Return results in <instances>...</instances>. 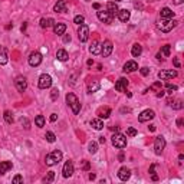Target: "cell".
Listing matches in <instances>:
<instances>
[{"label": "cell", "instance_id": "1", "mask_svg": "<svg viewBox=\"0 0 184 184\" xmlns=\"http://www.w3.org/2000/svg\"><path fill=\"white\" fill-rule=\"evenodd\" d=\"M66 104H68V106L72 110V112H74L75 115H78V114L81 112V102H79L78 96H76L75 94L68 92L66 94Z\"/></svg>", "mask_w": 184, "mask_h": 184}, {"label": "cell", "instance_id": "2", "mask_svg": "<svg viewBox=\"0 0 184 184\" xmlns=\"http://www.w3.org/2000/svg\"><path fill=\"white\" fill-rule=\"evenodd\" d=\"M177 20H171V19H161L157 22V29L158 30H161L163 33H168V32H171L173 29L177 26Z\"/></svg>", "mask_w": 184, "mask_h": 184}, {"label": "cell", "instance_id": "3", "mask_svg": "<svg viewBox=\"0 0 184 184\" xmlns=\"http://www.w3.org/2000/svg\"><path fill=\"white\" fill-rule=\"evenodd\" d=\"M62 151H59V150H56V151H53V153L51 154H47L46 158H45V163H46V165H49V167H52V165H55L58 164L59 161L62 160Z\"/></svg>", "mask_w": 184, "mask_h": 184}, {"label": "cell", "instance_id": "4", "mask_svg": "<svg viewBox=\"0 0 184 184\" xmlns=\"http://www.w3.org/2000/svg\"><path fill=\"white\" fill-rule=\"evenodd\" d=\"M111 141H112V145L115 147V148H125L127 147V137L125 135H122V134L119 132H115L112 135V138H111Z\"/></svg>", "mask_w": 184, "mask_h": 184}, {"label": "cell", "instance_id": "5", "mask_svg": "<svg viewBox=\"0 0 184 184\" xmlns=\"http://www.w3.org/2000/svg\"><path fill=\"white\" fill-rule=\"evenodd\" d=\"M164 148H165V138L163 137V135L155 137V141H154V153H155L157 155H161L163 151H164Z\"/></svg>", "mask_w": 184, "mask_h": 184}, {"label": "cell", "instance_id": "6", "mask_svg": "<svg viewBox=\"0 0 184 184\" xmlns=\"http://www.w3.org/2000/svg\"><path fill=\"white\" fill-rule=\"evenodd\" d=\"M38 86H39L40 89H47V88H51L52 86V78L51 75L47 74H42L39 76V82H38Z\"/></svg>", "mask_w": 184, "mask_h": 184}, {"label": "cell", "instance_id": "7", "mask_svg": "<svg viewBox=\"0 0 184 184\" xmlns=\"http://www.w3.org/2000/svg\"><path fill=\"white\" fill-rule=\"evenodd\" d=\"M78 38L79 40L82 43L88 42V39H89V28L86 26L85 23L82 25H79V29H78Z\"/></svg>", "mask_w": 184, "mask_h": 184}, {"label": "cell", "instance_id": "8", "mask_svg": "<svg viewBox=\"0 0 184 184\" xmlns=\"http://www.w3.org/2000/svg\"><path fill=\"white\" fill-rule=\"evenodd\" d=\"M15 86L19 92H25V91L28 89V81H26V78L25 76H16Z\"/></svg>", "mask_w": 184, "mask_h": 184}, {"label": "cell", "instance_id": "9", "mask_svg": "<svg viewBox=\"0 0 184 184\" xmlns=\"http://www.w3.org/2000/svg\"><path fill=\"white\" fill-rule=\"evenodd\" d=\"M112 49H114L112 42H111V40H105V42L101 45V55L104 56V58H108V56L112 53Z\"/></svg>", "mask_w": 184, "mask_h": 184}, {"label": "cell", "instance_id": "10", "mask_svg": "<svg viewBox=\"0 0 184 184\" xmlns=\"http://www.w3.org/2000/svg\"><path fill=\"white\" fill-rule=\"evenodd\" d=\"M154 117H155V112H154L153 110H144L140 115H138V121L147 122V121H151Z\"/></svg>", "mask_w": 184, "mask_h": 184}, {"label": "cell", "instance_id": "11", "mask_svg": "<svg viewBox=\"0 0 184 184\" xmlns=\"http://www.w3.org/2000/svg\"><path fill=\"white\" fill-rule=\"evenodd\" d=\"M40 63H42V55L39 52H32L30 56H29V65L35 68V66H39Z\"/></svg>", "mask_w": 184, "mask_h": 184}, {"label": "cell", "instance_id": "12", "mask_svg": "<svg viewBox=\"0 0 184 184\" xmlns=\"http://www.w3.org/2000/svg\"><path fill=\"white\" fill-rule=\"evenodd\" d=\"M177 76V71L176 69H165V71H160L158 72V78L163 79V81H167V79H173Z\"/></svg>", "mask_w": 184, "mask_h": 184}, {"label": "cell", "instance_id": "13", "mask_svg": "<svg viewBox=\"0 0 184 184\" xmlns=\"http://www.w3.org/2000/svg\"><path fill=\"white\" fill-rule=\"evenodd\" d=\"M96 16H98V19L101 20V22H104V23H106V25H111L114 20V16L110 15L106 10H99V12L96 13Z\"/></svg>", "mask_w": 184, "mask_h": 184}, {"label": "cell", "instance_id": "14", "mask_svg": "<svg viewBox=\"0 0 184 184\" xmlns=\"http://www.w3.org/2000/svg\"><path fill=\"white\" fill-rule=\"evenodd\" d=\"M72 174H74V163H72L71 160H68L66 163H65V165H63L62 176L65 177V178H69V177H72Z\"/></svg>", "mask_w": 184, "mask_h": 184}, {"label": "cell", "instance_id": "15", "mask_svg": "<svg viewBox=\"0 0 184 184\" xmlns=\"http://www.w3.org/2000/svg\"><path fill=\"white\" fill-rule=\"evenodd\" d=\"M117 16H118V19L121 20L122 23H127V22L129 20V17H131V12H129L128 9H119L118 13H117Z\"/></svg>", "mask_w": 184, "mask_h": 184}, {"label": "cell", "instance_id": "16", "mask_svg": "<svg viewBox=\"0 0 184 184\" xmlns=\"http://www.w3.org/2000/svg\"><path fill=\"white\" fill-rule=\"evenodd\" d=\"M127 86H128V79L127 78H119L117 82H115V89H117L118 92H125Z\"/></svg>", "mask_w": 184, "mask_h": 184}, {"label": "cell", "instance_id": "17", "mask_svg": "<svg viewBox=\"0 0 184 184\" xmlns=\"http://www.w3.org/2000/svg\"><path fill=\"white\" fill-rule=\"evenodd\" d=\"M131 177V171H129V168H127V167H121V168L118 170V178L121 181H127Z\"/></svg>", "mask_w": 184, "mask_h": 184}, {"label": "cell", "instance_id": "18", "mask_svg": "<svg viewBox=\"0 0 184 184\" xmlns=\"http://www.w3.org/2000/svg\"><path fill=\"white\" fill-rule=\"evenodd\" d=\"M138 69V63L135 61H128V62L124 65V69L122 71L125 72V74H129V72H135Z\"/></svg>", "mask_w": 184, "mask_h": 184}, {"label": "cell", "instance_id": "19", "mask_svg": "<svg viewBox=\"0 0 184 184\" xmlns=\"http://www.w3.org/2000/svg\"><path fill=\"white\" fill-rule=\"evenodd\" d=\"M53 10L56 13H65L66 12V0H58V3L53 6Z\"/></svg>", "mask_w": 184, "mask_h": 184}, {"label": "cell", "instance_id": "20", "mask_svg": "<svg viewBox=\"0 0 184 184\" xmlns=\"http://www.w3.org/2000/svg\"><path fill=\"white\" fill-rule=\"evenodd\" d=\"M12 167H13L12 161H0V176L6 174L9 170H12Z\"/></svg>", "mask_w": 184, "mask_h": 184}, {"label": "cell", "instance_id": "21", "mask_svg": "<svg viewBox=\"0 0 184 184\" xmlns=\"http://www.w3.org/2000/svg\"><path fill=\"white\" fill-rule=\"evenodd\" d=\"M160 17L161 19H173L174 17V12L170 7H163L160 10Z\"/></svg>", "mask_w": 184, "mask_h": 184}, {"label": "cell", "instance_id": "22", "mask_svg": "<svg viewBox=\"0 0 184 184\" xmlns=\"http://www.w3.org/2000/svg\"><path fill=\"white\" fill-rule=\"evenodd\" d=\"M96 115H98L99 118H104V119H106V118H110L111 115V110L108 108V106H101L98 111H96Z\"/></svg>", "mask_w": 184, "mask_h": 184}, {"label": "cell", "instance_id": "23", "mask_svg": "<svg viewBox=\"0 0 184 184\" xmlns=\"http://www.w3.org/2000/svg\"><path fill=\"white\" fill-rule=\"evenodd\" d=\"M89 52L92 55H99V53H101V43H99L98 40H94L89 46Z\"/></svg>", "mask_w": 184, "mask_h": 184}, {"label": "cell", "instance_id": "24", "mask_svg": "<svg viewBox=\"0 0 184 184\" xmlns=\"http://www.w3.org/2000/svg\"><path fill=\"white\" fill-rule=\"evenodd\" d=\"M53 25H55V20L52 19V17H42L40 19V28H43V29L51 28Z\"/></svg>", "mask_w": 184, "mask_h": 184}, {"label": "cell", "instance_id": "25", "mask_svg": "<svg viewBox=\"0 0 184 184\" xmlns=\"http://www.w3.org/2000/svg\"><path fill=\"white\" fill-rule=\"evenodd\" d=\"M141 53H142V46L140 45V43H134L132 49H131V55H132L134 58H140Z\"/></svg>", "mask_w": 184, "mask_h": 184}, {"label": "cell", "instance_id": "26", "mask_svg": "<svg viewBox=\"0 0 184 184\" xmlns=\"http://www.w3.org/2000/svg\"><path fill=\"white\" fill-rule=\"evenodd\" d=\"M66 30V25L65 23H55L53 25V32H55V35H59L62 36Z\"/></svg>", "mask_w": 184, "mask_h": 184}, {"label": "cell", "instance_id": "27", "mask_svg": "<svg viewBox=\"0 0 184 184\" xmlns=\"http://www.w3.org/2000/svg\"><path fill=\"white\" fill-rule=\"evenodd\" d=\"M99 88H101V85H99L98 81H89L88 82V94H94Z\"/></svg>", "mask_w": 184, "mask_h": 184}, {"label": "cell", "instance_id": "28", "mask_svg": "<svg viewBox=\"0 0 184 184\" xmlns=\"http://www.w3.org/2000/svg\"><path fill=\"white\" fill-rule=\"evenodd\" d=\"M7 62H9L7 51H6V47L0 46V65H6Z\"/></svg>", "mask_w": 184, "mask_h": 184}, {"label": "cell", "instance_id": "29", "mask_svg": "<svg viewBox=\"0 0 184 184\" xmlns=\"http://www.w3.org/2000/svg\"><path fill=\"white\" fill-rule=\"evenodd\" d=\"M118 10H119V9H118V6H117L115 2H110V3L106 4V12L110 13V15H112L114 17H115V15L118 13Z\"/></svg>", "mask_w": 184, "mask_h": 184}, {"label": "cell", "instance_id": "30", "mask_svg": "<svg viewBox=\"0 0 184 184\" xmlns=\"http://www.w3.org/2000/svg\"><path fill=\"white\" fill-rule=\"evenodd\" d=\"M56 58H58V61H61V62H65V61L69 59V53H68L65 49H59V51L56 52Z\"/></svg>", "mask_w": 184, "mask_h": 184}, {"label": "cell", "instance_id": "31", "mask_svg": "<svg viewBox=\"0 0 184 184\" xmlns=\"http://www.w3.org/2000/svg\"><path fill=\"white\" fill-rule=\"evenodd\" d=\"M89 124H91V127H92L94 129H96V131H101V129L104 128V122H102L101 118H98V119H92Z\"/></svg>", "mask_w": 184, "mask_h": 184}, {"label": "cell", "instance_id": "32", "mask_svg": "<svg viewBox=\"0 0 184 184\" xmlns=\"http://www.w3.org/2000/svg\"><path fill=\"white\" fill-rule=\"evenodd\" d=\"M3 118H4V121L7 122V124H13V122H15L13 114L10 112V111H4V112H3Z\"/></svg>", "mask_w": 184, "mask_h": 184}, {"label": "cell", "instance_id": "33", "mask_svg": "<svg viewBox=\"0 0 184 184\" xmlns=\"http://www.w3.org/2000/svg\"><path fill=\"white\" fill-rule=\"evenodd\" d=\"M45 117L43 115H36L35 118V125L36 127H39V128H42V127H45Z\"/></svg>", "mask_w": 184, "mask_h": 184}, {"label": "cell", "instance_id": "34", "mask_svg": "<svg viewBox=\"0 0 184 184\" xmlns=\"http://www.w3.org/2000/svg\"><path fill=\"white\" fill-rule=\"evenodd\" d=\"M88 151H89L91 154H95L96 151H98V144L95 141H91L89 144H88Z\"/></svg>", "mask_w": 184, "mask_h": 184}, {"label": "cell", "instance_id": "35", "mask_svg": "<svg viewBox=\"0 0 184 184\" xmlns=\"http://www.w3.org/2000/svg\"><path fill=\"white\" fill-rule=\"evenodd\" d=\"M170 105H171V108L173 110H181V108H183V102L180 101V99H177V101H170L168 102Z\"/></svg>", "mask_w": 184, "mask_h": 184}, {"label": "cell", "instance_id": "36", "mask_svg": "<svg viewBox=\"0 0 184 184\" xmlns=\"http://www.w3.org/2000/svg\"><path fill=\"white\" fill-rule=\"evenodd\" d=\"M150 89L154 91V92H160V91L163 89V83H161V81H158V82H154L153 85L150 86Z\"/></svg>", "mask_w": 184, "mask_h": 184}, {"label": "cell", "instance_id": "37", "mask_svg": "<svg viewBox=\"0 0 184 184\" xmlns=\"http://www.w3.org/2000/svg\"><path fill=\"white\" fill-rule=\"evenodd\" d=\"M55 180V171H47L46 177L43 178V181L45 183H52V181Z\"/></svg>", "mask_w": 184, "mask_h": 184}, {"label": "cell", "instance_id": "38", "mask_svg": "<svg viewBox=\"0 0 184 184\" xmlns=\"http://www.w3.org/2000/svg\"><path fill=\"white\" fill-rule=\"evenodd\" d=\"M45 138H46L47 142H55L56 141V135L53 132H51V131H47V132L45 134Z\"/></svg>", "mask_w": 184, "mask_h": 184}, {"label": "cell", "instance_id": "39", "mask_svg": "<svg viewBox=\"0 0 184 184\" xmlns=\"http://www.w3.org/2000/svg\"><path fill=\"white\" fill-rule=\"evenodd\" d=\"M161 52H163L164 56H170V53H171V46H170V45H164V46L161 47Z\"/></svg>", "mask_w": 184, "mask_h": 184}, {"label": "cell", "instance_id": "40", "mask_svg": "<svg viewBox=\"0 0 184 184\" xmlns=\"http://www.w3.org/2000/svg\"><path fill=\"white\" fill-rule=\"evenodd\" d=\"M83 22H85V17L82 15H76L74 17V23H76V25H82Z\"/></svg>", "mask_w": 184, "mask_h": 184}, {"label": "cell", "instance_id": "41", "mask_svg": "<svg viewBox=\"0 0 184 184\" xmlns=\"http://www.w3.org/2000/svg\"><path fill=\"white\" fill-rule=\"evenodd\" d=\"M20 124H22V127H23L25 129L30 128V122H29L28 118H20Z\"/></svg>", "mask_w": 184, "mask_h": 184}, {"label": "cell", "instance_id": "42", "mask_svg": "<svg viewBox=\"0 0 184 184\" xmlns=\"http://www.w3.org/2000/svg\"><path fill=\"white\" fill-rule=\"evenodd\" d=\"M127 135H128V137H135V135H137V129L132 128V127H128V128H127Z\"/></svg>", "mask_w": 184, "mask_h": 184}, {"label": "cell", "instance_id": "43", "mask_svg": "<svg viewBox=\"0 0 184 184\" xmlns=\"http://www.w3.org/2000/svg\"><path fill=\"white\" fill-rule=\"evenodd\" d=\"M58 96H59L58 88H53V89L51 91V98H52V101H56V99H58Z\"/></svg>", "mask_w": 184, "mask_h": 184}, {"label": "cell", "instance_id": "44", "mask_svg": "<svg viewBox=\"0 0 184 184\" xmlns=\"http://www.w3.org/2000/svg\"><path fill=\"white\" fill-rule=\"evenodd\" d=\"M177 89H178L177 85H173V83H168V85H167V92H168V94H173V92Z\"/></svg>", "mask_w": 184, "mask_h": 184}, {"label": "cell", "instance_id": "45", "mask_svg": "<svg viewBox=\"0 0 184 184\" xmlns=\"http://www.w3.org/2000/svg\"><path fill=\"white\" fill-rule=\"evenodd\" d=\"M13 183L15 184H17V183H23V177L22 176H15V178H13Z\"/></svg>", "mask_w": 184, "mask_h": 184}, {"label": "cell", "instance_id": "46", "mask_svg": "<svg viewBox=\"0 0 184 184\" xmlns=\"http://www.w3.org/2000/svg\"><path fill=\"white\" fill-rule=\"evenodd\" d=\"M140 72H141L142 76H147V75L150 74V69L147 66H144V68H141V69H140Z\"/></svg>", "mask_w": 184, "mask_h": 184}, {"label": "cell", "instance_id": "47", "mask_svg": "<svg viewBox=\"0 0 184 184\" xmlns=\"http://www.w3.org/2000/svg\"><path fill=\"white\" fill-rule=\"evenodd\" d=\"M89 167H91L89 163H88L86 160H83V161H82V168L85 170V171H88V170H89Z\"/></svg>", "mask_w": 184, "mask_h": 184}, {"label": "cell", "instance_id": "48", "mask_svg": "<svg viewBox=\"0 0 184 184\" xmlns=\"http://www.w3.org/2000/svg\"><path fill=\"white\" fill-rule=\"evenodd\" d=\"M63 42L65 43L71 42V35H65V33H63Z\"/></svg>", "mask_w": 184, "mask_h": 184}, {"label": "cell", "instance_id": "49", "mask_svg": "<svg viewBox=\"0 0 184 184\" xmlns=\"http://www.w3.org/2000/svg\"><path fill=\"white\" fill-rule=\"evenodd\" d=\"M49 119H51V122H55L56 119H58V115H56V114H51V117H49Z\"/></svg>", "mask_w": 184, "mask_h": 184}, {"label": "cell", "instance_id": "50", "mask_svg": "<svg viewBox=\"0 0 184 184\" xmlns=\"http://www.w3.org/2000/svg\"><path fill=\"white\" fill-rule=\"evenodd\" d=\"M173 62H174V66H176V68H180V61H178L177 58L173 59Z\"/></svg>", "mask_w": 184, "mask_h": 184}, {"label": "cell", "instance_id": "51", "mask_svg": "<svg viewBox=\"0 0 184 184\" xmlns=\"http://www.w3.org/2000/svg\"><path fill=\"white\" fill-rule=\"evenodd\" d=\"M173 3L176 4V6H180V4L184 3V0H173Z\"/></svg>", "mask_w": 184, "mask_h": 184}, {"label": "cell", "instance_id": "52", "mask_svg": "<svg viewBox=\"0 0 184 184\" xmlns=\"http://www.w3.org/2000/svg\"><path fill=\"white\" fill-rule=\"evenodd\" d=\"M177 125H178V127H183V118H180V119L177 121Z\"/></svg>", "mask_w": 184, "mask_h": 184}, {"label": "cell", "instance_id": "53", "mask_svg": "<svg viewBox=\"0 0 184 184\" xmlns=\"http://www.w3.org/2000/svg\"><path fill=\"white\" fill-rule=\"evenodd\" d=\"M183 160H184V155H183V154H180V155H178V161H180V164L183 163Z\"/></svg>", "mask_w": 184, "mask_h": 184}, {"label": "cell", "instance_id": "54", "mask_svg": "<svg viewBox=\"0 0 184 184\" xmlns=\"http://www.w3.org/2000/svg\"><path fill=\"white\" fill-rule=\"evenodd\" d=\"M95 177H96V176H95L94 173H91V174H89V180H95Z\"/></svg>", "mask_w": 184, "mask_h": 184}, {"label": "cell", "instance_id": "55", "mask_svg": "<svg viewBox=\"0 0 184 184\" xmlns=\"http://www.w3.org/2000/svg\"><path fill=\"white\" fill-rule=\"evenodd\" d=\"M148 128H150V131H151V132H154V131H155V125H150Z\"/></svg>", "mask_w": 184, "mask_h": 184}, {"label": "cell", "instance_id": "56", "mask_svg": "<svg viewBox=\"0 0 184 184\" xmlns=\"http://www.w3.org/2000/svg\"><path fill=\"white\" fill-rule=\"evenodd\" d=\"M99 142H101V144H105V138H104V137H99Z\"/></svg>", "mask_w": 184, "mask_h": 184}, {"label": "cell", "instance_id": "57", "mask_svg": "<svg viewBox=\"0 0 184 184\" xmlns=\"http://www.w3.org/2000/svg\"><path fill=\"white\" fill-rule=\"evenodd\" d=\"M99 7H101V6H99V3H94V9H96V10H98Z\"/></svg>", "mask_w": 184, "mask_h": 184}, {"label": "cell", "instance_id": "58", "mask_svg": "<svg viewBox=\"0 0 184 184\" xmlns=\"http://www.w3.org/2000/svg\"><path fill=\"white\" fill-rule=\"evenodd\" d=\"M111 131H115V132H118V127H111Z\"/></svg>", "mask_w": 184, "mask_h": 184}, {"label": "cell", "instance_id": "59", "mask_svg": "<svg viewBox=\"0 0 184 184\" xmlns=\"http://www.w3.org/2000/svg\"><path fill=\"white\" fill-rule=\"evenodd\" d=\"M118 158H119V161H124V154H119V157H118Z\"/></svg>", "mask_w": 184, "mask_h": 184}, {"label": "cell", "instance_id": "60", "mask_svg": "<svg viewBox=\"0 0 184 184\" xmlns=\"http://www.w3.org/2000/svg\"><path fill=\"white\" fill-rule=\"evenodd\" d=\"M86 63H88V65H89V66H91V65L94 63V61H92V59H89V61H88V62H86Z\"/></svg>", "mask_w": 184, "mask_h": 184}, {"label": "cell", "instance_id": "61", "mask_svg": "<svg viewBox=\"0 0 184 184\" xmlns=\"http://www.w3.org/2000/svg\"><path fill=\"white\" fill-rule=\"evenodd\" d=\"M114 2H121V0H114Z\"/></svg>", "mask_w": 184, "mask_h": 184}, {"label": "cell", "instance_id": "62", "mask_svg": "<svg viewBox=\"0 0 184 184\" xmlns=\"http://www.w3.org/2000/svg\"><path fill=\"white\" fill-rule=\"evenodd\" d=\"M86 2H89V0H86Z\"/></svg>", "mask_w": 184, "mask_h": 184}]
</instances>
